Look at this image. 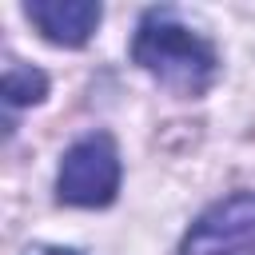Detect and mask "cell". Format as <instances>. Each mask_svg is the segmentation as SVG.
I'll return each instance as SVG.
<instances>
[{"label":"cell","instance_id":"cell-6","mask_svg":"<svg viewBox=\"0 0 255 255\" xmlns=\"http://www.w3.org/2000/svg\"><path fill=\"white\" fill-rule=\"evenodd\" d=\"M40 255H76V251H64V247H44Z\"/></svg>","mask_w":255,"mask_h":255},{"label":"cell","instance_id":"cell-5","mask_svg":"<svg viewBox=\"0 0 255 255\" xmlns=\"http://www.w3.org/2000/svg\"><path fill=\"white\" fill-rule=\"evenodd\" d=\"M4 104L8 108H28V104H40L48 96V76L40 68H28V64H8L4 68Z\"/></svg>","mask_w":255,"mask_h":255},{"label":"cell","instance_id":"cell-2","mask_svg":"<svg viewBox=\"0 0 255 255\" xmlns=\"http://www.w3.org/2000/svg\"><path fill=\"white\" fill-rule=\"evenodd\" d=\"M120 191V151L108 131H92L76 139L56 175V195L60 203L72 207H108Z\"/></svg>","mask_w":255,"mask_h":255},{"label":"cell","instance_id":"cell-3","mask_svg":"<svg viewBox=\"0 0 255 255\" xmlns=\"http://www.w3.org/2000/svg\"><path fill=\"white\" fill-rule=\"evenodd\" d=\"M179 255H255V191L211 203L183 235Z\"/></svg>","mask_w":255,"mask_h":255},{"label":"cell","instance_id":"cell-4","mask_svg":"<svg viewBox=\"0 0 255 255\" xmlns=\"http://www.w3.org/2000/svg\"><path fill=\"white\" fill-rule=\"evenodd\" d=\"M24 16L36 24V32L64 48H84L100 24V4L92 0H28Z\"/></svg>","mask_w":255,"mask_h":255},{"label":"cell","instance_id":"cell-1","mask_svg":"<svg viewBox=\"0 0 255 255\" xmlns=\"http://www.w3.org/2000/svg\"><path fill=\"white\" fill-rule=\"evenodd\" d=\"M131 60L175 96H203L219 76V56L211 40L183 24L175 8L143 12L131 40Z\"/></svg>","mask_w":255,"mask_h":255}]
</instances>
